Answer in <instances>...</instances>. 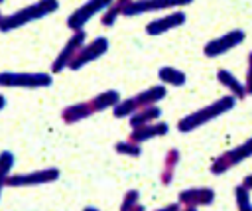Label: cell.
<instances>
[{
    "mask_svg": "<svg viewBox=\"0 0 252 211\" xmlns=\"http://www.w3.org/2000/svg\"><path fill=\"white\" fill-rule=\"evenodd\" d=\"M4 106H6V97L0 93V110H4Z\"/></svg>",
    "mask_w": 252,
    "mask_h": 211,
    "instance_id": "83f0119b",
    "label": "cell"
},
{
    "mask_svg": "<svg viewBox=\"0 0 252 211\" xmlns=\"http://www.w3.org/2000/svg\"><path fill=\"white\" fill-rule=\"evenodd\" d=\"M154 211H181V205L175 201V203H167V205H163L159 209H154Z\"/></svg>",
    "mask_w": 252,
    "mask_h": 211,
    "instance_id": "484cf974",
    "label": "cell"
},
{
    "mask_svg": "<svg viewBox=\"0 0 252 211\" xmlns=\"http://www.w3.org/2000/svg\"><path fill=\"white\" fill-rule=\"evenodd\" d=\"M242 185H244L246 189H250V191H252V174H248V176L242 179Z\"/></svg>",
    "mask_w": 252,
    "mask_h": 211,
    "instance_id": "4316f807",
    "label": "cell"
},
{
    "mask_svg": "<svg viewBox=\"0 0 252 211\" xmlns=\"http://www.w3.org/2000/svg\"><path fill=\"white\" fill-rule=\"evenodd\" d=\"M53 75L41 71H2L0 87L2 89H45L51 87Z\"/></svg>",
    "mask_w": 252,
    "mask_h": 211,
    "instance_id": "5b68a950",
    "label": "cell"
},
{
    "mask_svg": "<svg viewBox=\"0 0 252 211\" xmlns=\"http://www.w3.org/2000/svg\"><path fill=\"white\" fill-rule=\"evenodd\" d=\"M120 95L118 91L114 89H106L94 97H91L89 101H81V103H75V105H69L61 110V120L65 124H75V122H81L93 114H98V112H104L108 108H114L118 103H120Z\"/></svg>",
    "mask_w": 252,
    "mask_h": 211,
    "instance_id": "6da1fadb",
    "label": "cell"
},
{
    "mask_svg": "<svg viewBox=\"0 0 252 211\" xmlns=\"http://www.w3.org/2000/svg\"><path fill=\"white\" fill-rule=\"evenodd\" d=\"M244 39H246V34L242 30H230V32L207 41L203 47V53H205V57L215 59V57H220V55L228 53L230 49L238 47L240 43H244Z\"/></svg>",
    "mask_w": 252,
    "mask_h": 211,
    "instance_id": "30bf717a",
    "label": "cell"
},
{
    "mask_svg": "<svg viewBox=\"0 0 252 211\" xmlns=\"http://www.w3.org/2000/svg\"><path fill=\"white\" fill-rule=\"evenodd\" d=\"M248 158H252V136L246 138L242 144H238V146H234V148L222 152L220 156H217V158L213 160L209 172H211L213 176H222V174H226L228 170H232L234 166H238L240 162H244V160H248Z\"/></svg>",
    "mask_w": 252,
    "mask_h": 211,
    "instance_id": "8992f818",
    "label": "cell"
},
{
    "mask_svg": "<svg viewBox=\"0 0 252 211\" xmlns=\"http://www.w3.org/2000/svg\"><path fill=\"white\" fill-rule=\"evenodd\" d=\"M116 154L120 156H130V158H140L142 156V144H136L132 140H120L114 144Z\"/></svg>",
    "mask_w": 252,
    "mask_h": 211,
    "instance_id": "7402d4cb",
    "label": "cell"
},
{
    "mask_svg": "<svg viewBox=\"0 0 252 211\" xmlns=\"http://www.w3.org/2000/svg\"><path fill=\"white\" fill-rule=\"evenodd\" d=\"M140 203V191L138 189H128L122 197V203H120V211H130L132 207H136Z\"/></svg>",
    "mask_w": 252,
    "mask_h": 211,
    "instance_id": "cb8c5ba5",
    "label": "cell"
},
{
    "mask_svg": "<svg viewBox=\"0 0 252 211\" xmlns=\"http://www.w3.org/2000/svg\"><path fill=\"white\" fill-rule=\"evenodd\" d=\"M195 0H132L130 6L126 8L124 16H142L148 12H163V10H175V8H185L193 4Z\"/></svg>",
    "mask_w": 252,
    "mask_h": 211,
    "instance_id": "8fae6325",
    "label": "cell"
},
{
    "mask_svg": "<svg viewBox=\"0 0 252 211\" xmlns=\"http://www.w3.org/2000/svg\"><path fill=\"white\" fill-rule=\"evenodd\" d=\"M234 105H236V99L232 95H222L217 101H213V103H209V105H205V106H201V108H197V110L181 116L177 120V130L183 132V134L193 132V130H197V128L213 122L215 118L226 114L228 110L234 108Z\"/></svg>",
    "mask_w": 252,
    "mask_h": 211,
    "instance_id": "7a4b0ae2",
    "label": "cell"
},
{
    "mask_svg": "<svg viewBox=\"0 0 252 211\" xmlns=\"http://www.w3.org/2000/svg\"><path fill=\"white\" fill-rule=\"evenodd\" d=\"M87 43V34H85V30H81V32H73L71 34V37L65 41V45L61 47V51L55 55V59L51 61V75H59L61 71H65V69H69V65H71V61L77 57V53H79V49L83 47Z\"/></svg>",
    "mask_w": 252,
    "mask_h": 211,
    "instance_id": "ba28073f",
    "label": "cell"
},
{
    "mask_svg": "<svg viewBox=\"0 0 252 211\" xmlns=\"http://www.w3.org/2000/svg\"><path fill=\"white\" fill-rule=\"evenodd\" d=\"M217 81L228 91V95H232L236 101H242L248 93H246V87H244V83L232 73V71H228V69H217Z\"/></svg>",
    "mask_w": 252,
    "mask_h": 211,
    "instance_id": "2e32d148",
    "label": "cell"
},
{
    "mask_svg": "<svg viewBox=\"0 0 252 211\" xmlns=\"http://www.w3.org/2000/svg\"><path fill=\"white\" fill-rule=\"evenodd\" d=\"M234 201H236V211H252L250 189H246L242 183L234 187Z\"/></svg>",
    "mask_w": 252,
    "mask_h": 211,
    "instance_id": "603a6c76",
    "label": "cell"
},
{
    "mask_svg": "<svg viewBox=\"0 0 252 211\" xmlns=\"http://www.w3.org/2000/svg\"><path fill=\"white\" fill-rule=\"evenodd\" d=\"M167 95V87L165 85H154V87H148L128 99H122L114 108H112V114L116 118H130L136 110L144 108V106H152V105H158L159 101H163Z\"/></svg>",
    "mask_w": 252,
    "mask_h": 211,
    "instance_id": "277c9868",
    "label": "cell"
},
{
    "mask_svg": "<svg viewBox=\"0 0 252 211\" xmlns=\"http://www.w3.org/2000/svg\"><path fill=\"white\" fill-rule=\"evenodd\" d=\"M57 179H59L57 168H41V170H32L24 174H10L6 185L8 187H35V185H47Z\"/></svg>",
    "mask_w": 252,
    "mask_h": 211,
    "instance_id": "9c48e42d",
    "label": "cell"
},
{
    "mask_svg": "<svg viewBox=\"0 0 252 211\" xmlns=\"http://www.w3.org/2000/svg\"><path fill=\"white\" fill-rule=\"evenodd\" d=\"M244 87H246V93L252 95V51L248 53L246 57V73H244Z\"/></svg>",
    "mask_w": 252,
    "mask_h": 211,
    "instance_id": "d4e9b609",
    "label": "cell"
},
{
    "mask_svg": "<svg viewBox=\"0 0 252 211\" xmlns=\"http://www.w3.org/2000/svg\"><path fill=\"white\" fill-rule=\"evenodd\" d=\"M159 116H161V108L158 106V105H152V106H144V108H140V110H136L128 120V124H130V130L132 128H140V126H146V124H150V122H156V120H159Z\"/></svg>",
    "mask_w": 252,
    "mask_h": 211,
    "instance_id": "ac0fdd59",
    "label": "cell"
},
{
    "mask_svg": "<svg viewBox=\"0 0 252 211\" xmlns=\"http://www.w3.org/2000/svg\"><path fill=\"white\" fill-rule=\"evenodd\" d=\"M130 2H132V0H114V2L100 14V22H102V26H106V28L114 26L116 20H118L120 16H124V12H126V8L130 6Z\"/></svg>",
    "mask_w": 252,
    "mask_h": 211,
    "instance_id": "ffe728a7",
    "label": "cell"
},
{
    "mask_svg": "<svg viewBox=\"0 0 252 211\" xmlns=\"http://www.w3.org/2000/svg\"><path fill=\"white\" fill-rule=\"evenodd\" d=\"M158 79H159V83L165 85V87H183L185 81H187L185 73H183L181 69H177V67H171V65L159 67Z\"/></svg>",
    "mask_w": 252,
    "mask_h": 211,
    "instance_id": "d6986e66",
    "label": "cell"
},
{
    "mask_svg": "<svg viewBox=\"0 0 252 211\" xmlns=\"http://www.w3.org/2000/svg\"><path fill=\"white\" fill-rule=\"evenodd\" d=\"M2 2H4V0H0V4H2Z\"/></svg>",
    "mask_w": 252,
    "mask_h": 211,
    "instance_id": "d6a6232c",
    "label": "cell"
},
{
    "mask_svg": "<svg viewBox=\"0 0 252 211\" xmlns=\"http://www.w3.org/2000/svg\"><path fill=\"white\" fill-rule=\"evenodd\" d=\"M181 160V152L177 148H169L163 156L161 162V172H159V183L161 185H171V181L175 179V170L179 166Z\"/></svg>",
    "mask_w": 252,
    "mask_h": 211,
    "instance_id": "e0dca14e",
    "label": "cell"
},
{
    "mask_svg": "<svg viewBox=\"0 0 252 211\" xmlns=\"http://www.w3.org/2000/svg\"><path fill=\"white\" fill-rule=\"evenodd\" d=\"M14 168V154L10 150L0 152V197H2V189L6 187V181L12 174Z\"/></svg>",
    "mask_w": 252,
    "mask_h": 211,
    "instance_id": "44dd1931",
    "label": "cell"
},
{
    "mask_svg": "<svg viewBox=\"0 0 252 211\" xmlns=\"http://www.w3.org/2000/svg\"><path fill=\"white\" fill-rule=\"evenodd\" d=\"M130 211H146V207H144L142 203H138V205H136V207H132Z\"/></svg>",
    "mask_w": 252,
    "mask_h": 211,
    "instance_id": "f1b7e54d",
    "label": "cell"
},
{
    "mask_svg": "<svg viewBox=\"0 0 252 211\" xmlns=\"http://www.w3.org/2000/svg\"><path fill=\"white\" fill-rule=\"evenodd\" d=\"M114 0H87L85 4H81L75 12H71L67 16V28L71 32H81L85 30L87 22H91L94 16L102 14Z\"/></svg>",
    "mask_w": 252,
    "mask_h": 211,
    "instance_id": "52a82bcc",
    "label": "cell"
},
{
    "mask_svg": "<svg viewBox=\"0 0 252 211\" xmlns=\"http://www.w3.org/2000/svg\"><path fill=\"white\" fill-rule=\"evenodd\" d=\"M181 211H197L195 207H181Z\"/></svg>",
    "mask_w": 252,
    "mask_h": 211,
    "instance_id": "4dcf8cb0",
    "label": "cell"
},
{
    "mask_svg": "<svg viewBox=\"0 0 252 211\" xmlns=\"http://www.w3.org/2000/svg\"><path fill=\"white\" fill-rule=\"evenodd\" d=\"M185 20H187L185 12H181V10H179V12H169V14H165V16H159V18L148 22V24H146V34L152 35V37L161 35V34H165V32H169V30H175V28L183 26Z\"/></svg>",
    "mask_w": 252,
    "mask_h": 211,
    "instance_id": "5bb4252c",
    "label": "cell"
},
{
    "mask_svg": "<svg viewBox=\"0 0 252 211\" xmlns=\"http://www.w3.org/2000/svg\"><path fill=\"white\" fill-rule=\"evenodd\" d=\"M217 193L215 189L211 187H189V189H183L177 193V203L181 207H205V205H211L215 201Z\"/></svg>",
    "mask_w": 252,
    "mask_h": 211,
    "instance_id": "4fadbf2b",
    "label": "cell"
},
{
    "mask_svg": "<svg viewBox=\"0 0 252 211\" xmlns=\"http://www.w3.org/2000/svg\"><path fill=\"white\" fill-rule=\"evenodd\" d=\"M169 132V126L167 122H150L146 126H140V128H132L130 134H128V140L136 142V144H144L148 140H154V138H159V136H165Z\"/></svg>",
    "mask_w": 252,
    "mask_h": 211,
    "instance_id": "9a60e30c",
    "label": "cell"
},
{
    "mask_svg": "<svg viewBox=\"0 0 252 211\" xmlns=\"http://www.w3.org/2000/svg\"><path fill=\"white\" fill-rule=\"evenodd\" d=\"M2 20H4V14H2V10H0V22H2Z\"/></svg>",
    "mask_w": 252,
    "mask_h": 211,
    "instance_id": "1f68e13d",
    "label": "cell"
},
{
    "mask_svg": "<svg viewBox=\"0 0 252 211\" xmlns=\"http://www.w3.org/2000/svg\"><path fill=\"white\" fill-rule=\"evenodd\" d=\"M83 211H100V209H96V207H85Z\"/></svg>",
    "mask_w": 252,
    "mask_h": 211,
    "instance_id": "f546056e",
    "label": "cell"
},
{
    "mask_svg": "<svg viewBox=\"0 0 252 211\" xmlns=\"http://www.w3.org/2000/svg\"><path fill=\"white\" fill-rule=\"evenodd\" d=\"M59 10V2L57 0H37L30 6H24L8 16H4V20L0 22V32L2 34H8V32H14L18 28H24L35 20H41L53 12Z\"/></svg>",
    "mask_w": 252,
    "mask_h": 211,
    "instance_id": "3957f363",
    "label": "cell"
},
{
    "mask_svg": "<svg viewBox=\"0 0 252 211\" xmlns=\"http://www.w3.org/2000/svg\"><path fill=\"white\" fill-rule=\"evenodd\" d=\"M106 51H108V37L98 35V37L87 41V43L79 49V53H77V57L71 61L69 69H71V71H79V69H83L87 63H93V61H96L98 57H102Z\"/></svg>",
    "mask_w": 252,
    "mask_h": 211,
    "instance_id": "7c38bea8",
    "label": "cell"
}]
</instances>
